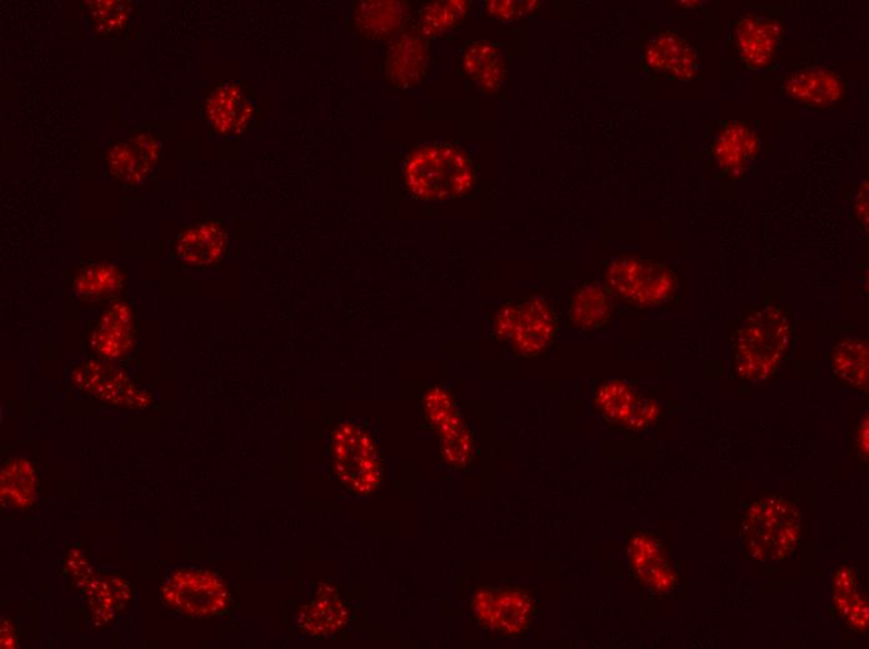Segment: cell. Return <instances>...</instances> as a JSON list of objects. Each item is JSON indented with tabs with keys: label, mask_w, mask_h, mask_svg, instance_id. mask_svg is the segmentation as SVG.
Listing matches in <instances>:
<instances>
[{
	"label": "cell",
	"mask_w": 869,
	"mask_h": 649,
	"mask_svg": "<svg viewBox=\"0 0 869 649\" xmlns=\"http://www.w3.org/2000/svg\"><path fill=\"white\" fill-rule=\"evenodd\" d=\"M791 324L774 306H766L748 318L734 342V369L738 376L762 380L779 365L789 345Z\"/></svg>",
	"instance_id": "6da1fadb"
},
{
	"label": "cell",
	"mask_w": 869,
	"mask_h": 649,
	"mask_svg": "<svg viewBox=\"0 0 869 649\" xmlns=\"http://www.w3.org/2000/svg\"><path fill=\"white\" fill-rule=\"evenodd\" d=\"M409 188L424 199H450L471 188L473 166L450 146H428L414 153L405 168Z\"/></svg>",
	"instance_id": "7a4b0ae2"
},
{
	"label": "cell",
	"mask_w": 869,
	"mask_h": 649,
	"mask_svg": "<svg viewBox=\"0 0 869 649\" xmlns=\"http://www.w3.org/2000/svg\"><path fill=\"white\" fill-rule=\"evenodd\" d=\"M747 546L758 559H783L796 546L800 521L794 508L778 498L757 503L744 524Z\"/></svg>",
	"instance_id": "3957f363"
},
{
	"label": "cell",
	"mask_w": 869,
	"mask_h": 649,
	"mask_svg": "<svg viewBox=\"0 0 869 649\" xmlns=\"http://www.w3.org/2000/svg\"><path fill=\"white\" fill-rule=\"evenodd\" d=\"M332 458L343 484L359 494H369L378 484L376 452L369 436L354 424L339 426L332 435Z\"/></svg>",
	"instance_id": "277c9868"
},
{
	"label": "cell",
	"mask_w": 869,
	"mask_h": 649,
	"mask_svg": "<svg viewBox=\"0 0 869 649\" xmlns=\"http://www.w3.org/2000/svg\"><path fill=\"white\" fill-rule=\"evenodd\" d=\"M163 596L168 606L197 617L220 614L229 604L223 582L207 571L174 573L164 586Z\"/></svg>",
	"instance_id": "5b68a950"
},
{
	"label": "cell",
	"mask_w": 869,
	"mask_h": 649,
	"mask_svg": "<svg viewBox=\"0 0 869 649\" xmlns=\"http://www.w3.org/2000/svg\"><path fill=\"white\" fill-rule=\"evenodd\" d=\"M607 277L619 296L640 305L664 301L674 289L673 275L668 268L636 258L617 260Z\"/></svg>",
	"instance_id": "8992f818"
},
{
	"label": "cell",
	"mask_w": 869,
	"mask_h": 649,
	"mask_svg": "<svg viewBox=\"0 0 869 649\" xmlns=\"http://www.w3.org/2000/svg\"><path fill=\"white\" fill-rule=\"evenodd\" d=\"M782 40V25L766 18L744 16L737 22L736 42L748 67L762 68L771 62Z\"/></svg>",
	"instance_id": "52a82bcc"
},
{
	"label": "cell",
	"mask_w": 869,
	"mask_h": 649,
	"mask_svg": "<svg viewBox=\"0 0 869 649\" xmlns=\"http://www.w3.org/2000/svg\"><path fill=\"white\" fill-rule=\"evenodd\" d=\"M428 64V45L421 35L406 32L397 36L386 59L387 77L399 87L418 82Z\"/></svg>",
	"instance_id": "ba28073f"
},
{
	"label": "cell",
	"mask_w": 869,
	"mask_h": 649,
	"mask_svg": "<svg viewBox=\"0 0 869 649\" xmlns=\"http://www.w3.org/2000/svg\"><path fill=\"white\" fill-rule=\"evenodd\" d=\"M790 98L812 107H829L843 97L844 85L837 74L824 69L794 73L784 87Z\"/></svg>",
	"instance_id": "9c48e42d"
},
{
	"label": "cell",
	"mask_w": 869,
	"mask_h": 649,
	"mask_svg": "<svg viewBox=\"0 0 869 649\" xmlns=\"http://www.w3.org/2000/svg\"><path fill=\"white\" fill-rule=\"evenodd\" d=\"M647 64L660 72L689 79L696 73V55L692 46L674 33H664L654 38L646 52Z\"/></svg>",
	"instance_id": "30bf717a"
},
{
	"label": "cell",
	"mask_w": 869,
	"mask_h": 649,
	"mask_svg": "<svg viewBox=\"0 0 869 649\" xmlns=\"http://www.w3.org/2000/svg\"><path fill=\"white\" fill-rule=\"evenodd\" d=\"M408 7L400 2H363L356 8V23L374 38L391 35L404 23Z\"/></svg>",
	"instance_id": "8fae6325"
},
{
	"label": "cell",
	"mask_w": 869,
	"mask_h": 649,
	"mask_svg": "<svg viewBox=\"0 0 869 649\" xmlns=\"http://www.w3.org/2000/svg\"><path fill=\"white\" fill-rule=\"evenodd\" d=\"M832 367L837 376L856 388L868 387V344L861 339L839 341L832 351Z\"/></svg>",
	"instance_id": "7c38bea8"
},
{
	"label": "cell",
	"mask_w": 869,
	"mask_h": 649,
	"mask_svg": "<svg viewBox=\"0 0 869 649\" xmlns=\"http://www.w3.org/2000/svg\"><path fill=\"white\" fill-rule=\"evenodd\" d=\"M348 610L334 595L316 600L305 607L301 626L314 636H328L344 626Z\"/></svg>",
	"instance_id": "4fadbf2b"
},
{
	"label": "cell",
	"mask_w": 869,
	"mask_h": 649,
	"mask_svg": "<svg viewBox=\"0 0 869 649\" xmlns=\"http://www.w3.org/2000/svg\"><path fill=\"white\" fill-rule=\"evenodd\" d=\"M465 69L480 87L494 89L503 78L501 55L488 43L471 45L465 54Z\"/></svg>",
	"instance_id": "5bb4252c"
},
{
	"label": "cell",
	"mask_w": 869,
	"mask_h": 649,
	"mask_svg": "<svg viewBox=\"0 0 869 649\" xmlns=\"http://www.w3.org/2000/svg\"><path fill=\"white\" fill-rule=\"evenodd\" d=\"M183 256L199 264H207L220 256L224 248V234L215 226H201L184 238L180 245Z\"/></svg>",
	"instance_id": "9a60e30c"
},
{
	"label": "cell",
	"mask_w": 869,
	"mask_h": 649,
	"mask_svg": "<svg viewBox=\"0 0 869 649\" xmlns=\"http://www.w3.org/2000/svg\"><path fill=\"white\" fill-rule=\"evenodd\" d=\"M834 598L850 624L859 628L867 626L868 608L861 593L858 592L853 573L849 571L838 573L834 586Z\"/></svg>",
	"instance_id": "2e32d148"
},
{
	"label": "cell",
	"mask_w": 869,
	"mask_h": 649,
	"mask_svg": "<svg viewBox=\"0 0 869 649\" xmlns=\"http://www.w3.org/2000/svg\"><path fill=\"white\" fill-rule=\"evenodd\" d=\"M210 117L217 127L231 130L242 125L248 116V105L233 87L220 89L210 101Z\"/></svg>",
	"instance_id": "e0dca14e"
},
{
	"label": "cell",
	"mask_w": 869,
	"mask_h": 649,
	"mask_svg": "<svg viewBox=\"0 0 869 649\" xmlns=\"http://www.w3.org/2000/svg\"><path fill=\"white\" fill-rule=\"evenodd\" d=\"M751 134L744 127L732 125L727 128L724 135H721L717 143V156L721 164L735 168L746 162L750 155L754 144Z\"/></svg>",
	"instance_id": "ac0fdd59"
},
{
	"label": "cell",
	"mask_w": 869,
	"mask_h": 649,
	"mask_svg": "<svg viewBox=\"0 0 869 649\" xmlns=\"http://www.w3.org/2000/svg\"><path fill=\"white\" fill-rule=\"evenodd\" d=\"M468 11L465 2L433 3L424 9L421 30L424 34L435 35L458 24Z\"/></svg>",
	"instance_id": "d6986e66"
},
{
	"label": "cell",
	"mask_w": 869,
	"mask_h": 649,
	"mask_svg": "<svg viewBox=\"0 0 869 649\" xmlns=\"http://www.w3.org/2000/svg\"><path fill=\"white\" fill-rule=\"evenodd\" d=\"M858 433H859L858 435V439H859L858 444H859V447H861L864 449V452L867 454V452H868V421H867V419H866V422L862 424L861 429H859Z\"/></svg>",
	"instance_id": "ffe728a7"
},
{
	"label": "cell",
	"mask_w": 869,
	"mask_h": 649,
	"mask_svg": "<svg viewBox=\"0 0 869 649\" xmlns=\"http://www.w3.org/2000/svg\"><path fill=\"white\" fill-rule=\"evenodd\" d=\"M856 204H857L856 210L859 209V208H862V210H861V212H859L858 217L866 218V220H867V218H868V207H867L868 198H867V193L866 194L862 193L861 195H859V198H858Z\"/></svg>",
	"instance_id": "44dd1931"
}]
</instances>
